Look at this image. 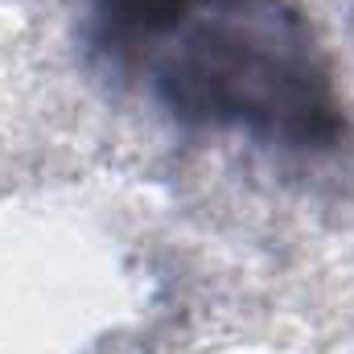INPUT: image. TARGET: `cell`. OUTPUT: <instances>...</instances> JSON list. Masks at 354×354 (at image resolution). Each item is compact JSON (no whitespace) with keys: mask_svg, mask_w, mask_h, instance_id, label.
<instances>
[{"mask_svg":"<svg viewBox=\"0 0 354 354\" xmlns=\"http://www.w3.org/2000/svg\"><path fill=\"white\" fill-rule=\"evenodd\" d=\"M95 58L189 128L334 149L346 111L297 0H87Z\"/></svg>","mask_w":354,"mask_h":354,"instance_id":"1","label":"cell"}]
</instances>
